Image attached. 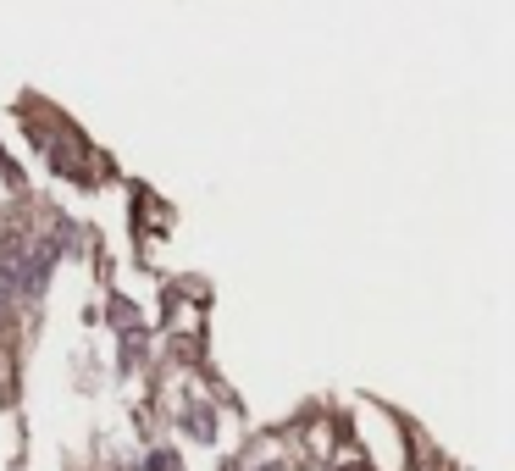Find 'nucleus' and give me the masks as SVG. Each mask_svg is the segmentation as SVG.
I'll return each mask as SVG.
<instances>
[{"label": "nucleus", "mask_w": 515, "mask_h": 471, "mask_svg": "<svg viewBox=\"0 0 515 471\" xmlns=\"http://www.w3.org/2000/svg\"><path fill=\"white\" fill-rule=\"evenodd\" d=\"M150 471H178V460H172V455H150Z\"/></svg>", "instance_id": "1"}]
</instances>
